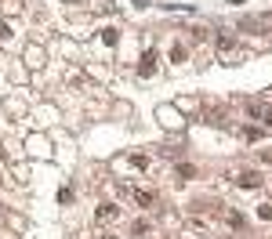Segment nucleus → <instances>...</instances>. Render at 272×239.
I'll return each mask as SVG.
<instances>
[{
    "mask_svg": "<svg viewBox=\"0 0 272 239\" xmlns=\"http://www.w3.org/2000/svg\"><path fill=\"white\" fill-rule=\"evenodd\" d=\"M94 218H98V221H113V218H120V207H116V203H102Z\"/></svg>",
    "mask_w": 272,
    "mask_h": 239,
    "instance_id": "1",
    "label": "nucleus"
},
{
    "mask_svg": "<svg viewBox=\"0 0 272 239\" xmlns=\"http://www.w3.org/2000/svg\"><path fill=\"white\" fill-rule=\"evenodd\" d=\"M138 73H141V76H152V73H156V51H145V58H141Z\"/></svg>",
    "mask_w": 272,
    "mask_h": 239,
    "instance_id": "2",
    "label": "nucleus"
},
{
    "mask_svg": "<svg viewBox=\"0 0 272 239\" xmlns=\"http://www.w3.org/2000/svg\"><path fill=\"white\" fill-rule=\"evenodd\" d=\"M131 196L138 199V207H152V203H156V192H149V189H138V192H131Z\"/></svg>",
    "mask_w": 272,
    "mask_h": 239,
    "instance_id": "3",
    "label": "nucleus"
},
{
    "mask_svg": "<svg viewBox=\"0 0 272 239\" xmlns=\"http://www.w3.org/2000/svg\"><path fill=\"white\" fill-rule=\"evenodd\" d=\"M240 185H243V189H258V185H262V174L247 170V174H240Z\"/></svg>",
    "mask_w": 272,
    "mask_h": 239,
    "instance_id": "4",
    "label": "nucleus"
},
{
    "mask_svg": "<svg viewBox=\"0 0 272 239\" xmlns=\"http://www.w3.org/2000/svg\"><path fill=\"white\" fill-rule=\"evenodd\" d=\"M116 37H120L116 29H102V44H105V48H113V44H116Z\"/></svg>",
    "mask_w": 272,
    "mask_h": 239,
    "instance_id": "5",
    "label": "nucleus"
},
{
    "mask_svg": "<svg viewBox=\"0 0 272 239\" xmlns=\"http://www.w3.org/2000/svg\"><path fill=\"white\" fill-rule=\"evenodd\" d=\"M0 40H11V26L7 22H0Z\"/></svg>",
    "mask_w": 272,
    "mask_h": 239,
    "instance_id": "6",
    "label": "nucleus"
},
{
    "mask_svg": "<svg viewBox=\"0 0 272 239\" xmlns=\"http://www.w3.org/2000/svg\"><path fill=\"white\" fill-rule=\"evenodd\" d=\"M262 120H265V127H272V109H262Z\"/></svg>",
    "mask_w": 272,
    "mask_h": 239,
    "instance_id": "7",
    "label": "nucleus"
},
{
    "mask_svg": "<svg viewBox=\"0 0 272 239\" xmlns=\"http://www.w3.org/2000/svg\"><path fill=\"white\" fill-rule=\"evenodd\" d=\"M102 239H116V236H102Z\"/></svg>",
    "mask_w": 272,
    "mask_h": 239,
    "instance_id": "8",
    "label": "nucleus"
}]
</instances>
